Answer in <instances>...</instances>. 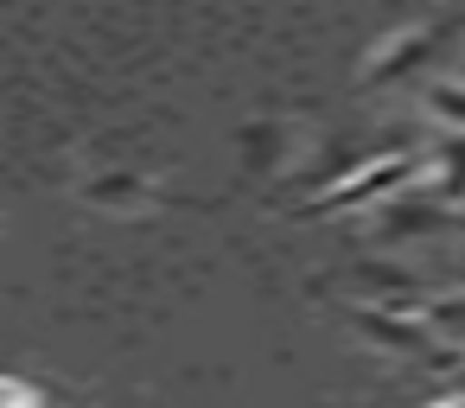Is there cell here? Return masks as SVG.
Masks as SVG:
<instances>
[{
    "label": "cell",
    "mask_w": 465,
    "mask_h": 408,
    "mask_svg": "<svg viewBox=\"0 0 465 408\" xmlns=\"http://www.w3.org/2000/svg\"><path fill=\"white\" fill-rule=\"evenodd\" d=\"M408 179V160H389V166H363L351 185H338L331 192V211H344V204H357V198H382V192H395Z\"/></svg>",
    "instance_id": "6da1fadb"
}]
</instances>
